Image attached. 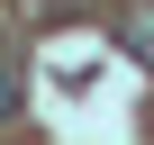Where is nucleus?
Here are the masks:
<instances>
[{
	"label": "nucleus",
	"mask_w": 154,
	"mask_h": 145,
	"mask_svg": "<svg viewBox=\"0 0 154 145\" xmlns=\"http://www.w3.org/2000/svg\"><path fill=\"white\" fill-rule=\"evenodd\" d=\"M118 45H127L136 63H154V9H127V18H118Z\"/></svg>",
	"instance_id": "nucleus-1"
},
{
	"label": "nucleus",
	"mask_w": 154,
	"mask_h": 145,
	"mask_svg": "<svg viewBox=\"0 0 154 145\" xmlns=\"http://www.w3.org/2000/svg\"><path fill=\"white\" fill-rule=\"evenodd\" d=\"M0 118H18V82H9V72H0Z\"/></svg>",
	"instance_id": "nucleus-2"
}]
</instances>
